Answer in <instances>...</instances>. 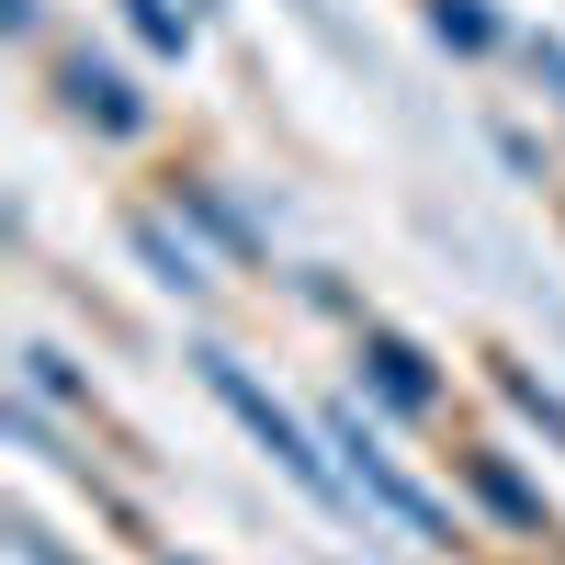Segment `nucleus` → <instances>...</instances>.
Masks as SVG:
<instances>
[{
  "label": "nucleus",
  "mask_w": 565,
  "mask_h": 565,
  "mask_svg": "<svg viewBox=\"0 0 565 565\" xmlns=\"http://www.w3.org/2000/svg\"><path fill=\"white\" fill-rule=\"evenodd\" d=\"M193 373H204V396H215L226 418H238V430H249V441H260V452L282 463V476H295V487H306V498L328 509V521H351V532L373 543V498H362V487L340 476V452H328V430H317L306 407H282V396L260 385V373H249L238 351H215V340L193 351Z\"/></svg>",
  "instance_id": "f257e3e1"
},
{
  "label": "nucleus",
  "mask_w": 565,
  "mask_h": 565,
  "mask_svg": "<svg viewBox=\"0 0 565 565\" xmlns=\"http://www.w3.org/2000/svg\"><path fill=\"white\" fill-rule=\"evenodd\" d=\"M317 430H328V452H340V476L373 498V521H396L407 543H463V521H452V509L430 498V487H418L407 476V452L385 441V430H373V418L340 396V407H317Z\"/></svg>",
  "instance_id": "f03ea898"
},
{
  "label": "nucleus",
  "mask_w": 565,
  "mask_h": 565,
  "mask_svg": "<svg viewBox=\"0 0 565 565\" xmlns=\"http://www.w3.org/2000/svg\"><path fill=\"white\" fill-rule=\"evenodd\" d=\"M57 103H68L90 136H114V148H136V136H148V90H136L103 45H57Z\"/></svg>",
  "instance_id": "7ed1b4c3"
},
{
  "label": "nucleus",
  "mask_w": 565,
  "mask_h": 565,
  "mask_svg": "<svg viewBox=\"0 0 565 565\" xmlns=\"http://www.w3.org/2000/svg\"><path fill=\"white\" fill-rule=\"evenodd\" d=\"M351 362H362V396L385 407V418H430V407H441V362L418 351L407 328H373V317H362V328H351Z\"/></svg>",
  "instance_id": "20e7f679"
},
{
  "label": "nucleus",
  "mask_w": 565,
  "mask_h": 565,
  "mask_svg": "<svg viewBox=\"0 0 565 565\" xmlns=\"http://www.w3.org/2000/svg\"><path fill=\"white\" fill-rule=\"evenodd\" d=\"M452 476H463V498H476V509H487V521H498L509 543H565V532H554V498H543V487H532L509 452L463 441V452H452Z\"/></svg>",
  "instance_id": "39448f33"
},
{
  "label": "nucleus",
  "mask_w": 565,
  "mask_h": 565,
  "mask_svg": "<svg viewBox=\"0 0 565 565\" xmlns=\"http://www.w3.org/2000/svg\"><path fill=\"white\" fill-rule=\"evenodd\" d=\"M125 249H136V271H148L159 295H181V306L215 295V260H204V238H193L170 204H136V215H125Z\"/></svg>",
  "instance_id": "423d86ee"
},
{
  "label": "nucleus",
  "mask_w": 565,
  "mask_h": 565,
  "mask_svg": "<svg viewBox=\"0 0 565 565\" xmlns=\"http://www.w3.org/2000/svg\"><path fill=\"white\" fill-rule=\"evenodd\" d=\"M159 204H170L181 226H193L204 249H226V260H260V249H271V226H260L238 193H226L215 170H170V193H159Z\"/></svg>",
  "instance_id": "0eeeda50"
},
{
  "label": "nucleus",
  "mask_w": 565,
  "mask_h": 565,
  "mask_svg": "<svg viewBox=\"0 0 565 565\" xmlns=\"http://www.w3.org/2000/svg\"><path fill=\"white\" fill-rule=\"evenodd\" d=\"M487 385H498V407L521 418V430H543V452H565V385L554 373H532L521 351H487Z\"/></svg>",
  "instance_id": "6e6552de"
},
{
  "label": "nucleus",
  "mask_w": 565,
  "mask_h": 565,
  "mask_svg": "<svg viewBox=\"0 0 565 565\" xmlns=\"http://www.w3.org/2000/svg\"><path fill=\"white\" fill-rule=\"evenodd\" d=\"M418 23H430V45H452V57H498V45H509L498 0H418Z\"/></svg>",
  "instance_id": "1a4fd4ad"
},
{
  "label": "nucleus",
  "mask_w": 565,
  "mask_h": 565,
  "mask_svg": "<svg viewBox=\"0 0 565 565\" xmlns=\"http://www.w3.org/2000/svg\"><path fill=\"white\" fill-rule=\"evenodd\" d=\"M23 396H34V407H68V418H90V373H79L57 340H23Z\"/></svg>",
  "instance_id": "9d476101"
},
{
  "label": "nucleus",
  "mask_w": 565,
  "mask_h": 565,
  "mask_svg": "<svg viewBox=\"0 0 565 565\" xmlns=\"http://www.w3.org/2000/svg\"><path fill=\"white\" fill-rule=\"evenodd\" d=\"M114 12H125V34L148 45V57H170V68L193 57V34H204V23H193V0H114Z\"/></svg>",
  "instance_id": "9b49d317"
},
{
  "label": "nucleus",
  "mask_w": 565,
  "mask_h": 565,
  "mask_svg": "<svg viewBox=\"0 0 565 565\" xmlns=\"http://www.w3.org/2000/svg\"><path fill=\"white\" fill-rule=\"evenodd\" d=\"M521 68H532V90H543V103L565 114V34H543V23H532V34H521Z\"/></svg>",
  "instance_id": "f8f14e48"
},
{
  "label": "nucleus",
  "mask_w": 565,
  "mask_h": 565,
  "mask_svg": "<svg viewBox=\"0 0 565 565\" xmlns=\"http://www.w3.org/2000/svg\"><path fill=\"white\" fill-rule=\"evenodd\" d=\"M12 565H79V554L45 532V521H12Z\"/></svg>",
  "instance_id": "ddd939ff"
},
{
  "label": "nucleus",
  "mask_w": 565,
  "mask_h": 565,
  "mask_svg": "<svg viewBox=\"0 0 565 565\" xmlns=\"http://www.w3.org/2000/svg\"><path fill=\"white\" fill-rule=\"evenodd\" d=\"M0 34H12V45H45V0H0Z\"/></svg>",
  "instance_id": "4468645a"
},
{
  "label": "nucleus",
  "mask_w": 565,
  "mask_h": 565,
  "mask_svg": "<svg viewBox=\"0 0 565 565\" xmlns=\"http://www.w3.org/2000/svg\"><path fill=\"white\" fill-rule=\"evenodd\" d=\"M215 12H226V0H193V23H215Z\"/></svg>",
  "instance_id": "2eb2a0df"
},
{
  "label": "nucleus",
  "mask_w": 565,
  "mask_h": 565,
  "mask_svg": "<svg viewBox=\"0 0 565 565\" xmlns=\"http://www.w3.org/2000/svg\"><path fill=\"white\" fill-rule=\"evenodd\" d=\"M159 565H204V554H159Z\"/></svg>",
  "instance_id": "dca6fc26"
}]
</instances>
